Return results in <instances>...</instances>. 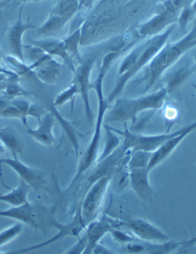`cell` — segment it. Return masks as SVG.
<instances>
[{
	"label": "cell",
	"instance_id": "32",
	"mask_svg": "<svg viewBox=\"0 0 196 254\" xmlns=\"http://www.w3.org/2000/svg\"><path fill=\"white\" fill-rule=\"evenodd\" d=\"M11 102L20 111L22 115V118H23L22 123H23L24 126H26V127H28L29 125H28L27 117L29 116V109H30L31 104L32 103L26 100L16 99V98L11 101Z\"/></svg>",
	"mask_w": 196,
	"mask_h": 254
},
{
	"label": "cell",
	"instance_id": "38",
	"mask_svg": "<svg viewBox=\"0 0 196 254\" xmlns=\"http://www.w3.org/2000/svg\"><path fill=\"white\" fill-rule=\"evenodd\" d=\"M192 51H193V59H194L195 61V66H196V50L195 48H193V49H191Z\"/></svg>",
	"mask_w": 196,
	"mask_h": 254
},
{
	"label": "cell",
	"instance_id": "29",
	"mask_svg": "<svg viewBox=\"0 0 196 254\" xmlns=\"http://www.w3.org/2000/svg\"><path fill=\"white\" fill-rule=\"evenodd\" d=\"M22 230L23 225L22 223L19 222L0 232V248L15 239V237H17L22 232Z\"/></svg>",
	"mask_w": 196,
	"mask_h": 254
},
{
	"label": "cell",
	"instance_id": "5",
	"mask_svg": "<svg viewBox=\"0 0 196 254\" xmlns=\"http://www.w3.org/2000/svg\"><path fill=\"white\" fill-rule=\"evenodd\" d=\"M0 217L17 220L44 234L51 228H54V224L57 220L54 210H50L40 203H29V201L19 207L0 210Z\"/></svg>",
	"mask_w": 196,
	"mask_h": 254
},
{
	"label": "cell",
	"instance_id": "45",
	"mask_svg": "<svg viewBox=\"0 0 196 254\" xmlns=\"http://www.w3.org/2000/svg\"><path fill=\"white\" fill-rule=\"evenodd\" d=\"M40 1H43V0H36V2H40Z\"/></svg>",
	"mask_w": 196,
	"mask_h": 254
},
{
	"label": "cell",
	"instance_id": "13",
	"mask_svg": "<svg viewBox=\"0 0 196 254\" xmlns=\"http://www.w3.org/2000/svg\"><path fill=\"white\" fill-rule=\"evenodd\" d=\"M178 15H171L166 12H155L150 19L139 25L137 34L140 37L149 38L159 34L166 27L177 23Z\"/></svg>",
	"mask_w": 196,
	"mask_h": 254
},
{
	"label": "cell",
	"instance_id": "28",
	"mask_svg": "<svg viewBox=\"0 0 196 254\" xmlns=\"http://www.w3.org/2000/svg\"><path fill=\"white\" fill-rule=\"evenodd\" d=\"M78 95V89L77 87L75 86V84L71 83V85L64 89L61 93L58 94L54 99L53 102V106L54 107H58L64 104L67 103L68 102H71V106H74V101L75 98H76L77 95Z\"/></svg>",
	"mask_w": 196,
	"mask_h": 254
},
{
	"label": "cell",
	"instance_id": "35",
	"mask_svg": "<svg viewBox=\"0 0 196 254\" xmlns=\"http://www.w3.org/2000/svg\"><path fill=\"white\" fill-rule=\"evenodd\" d=\"M0 73L6 74L7 75H9V77H12V78H15V77L19 78V76L17 73L15 72V71H9V70L5 69V68H2L1 66H0Z\"/></svg>",
	"mask_w": 196,
	"mask_h": 254
},
{
	"label": "cell",
	"instance_id": "1",
	"mask_svg": "<svg viewBox=\"0 0 196 254\" xmlns=\"http://www.w3.org/2000/svg\"><path fill=\"white\" fill-rule=\"evenodd\" d=\"M116 60H117V57L113 53H107L103 56L98 77L92 83V89L95 90L98 100V116H97L95 132L92 136V140L90 141L89 146L78 164V169L75 177L73 178L69 186L66 188V190H64L65 193L70 191L71 188L75 186V184L78 183V181L96 164L98 161L105 114L110 106L107 101V98H105L103 95V79L107 71L111 68Z\"/></svg>",
	"mask_w": 196,
	"mask_h": 254
},
{
	"label": "cell",
	"instance_id": "39",
	"mask_svg": "<svg viewBox=\"0 0 196 254\" xmlns=\"http://www.w3.org/2000/svg\"><path fill=\"white\" fill-rule=\"evenodd\" d=\"M14 1H15V2H23V3L28 2H36V0H14Z\"/></svg>",
	"mask_w": 196,
	"mask_h": 254
},
{
	"label": "cell",
	"instance_id": "11",
	"mask_svg": "<svg viewBox=\"0 0 196 254\" xmlns=\"http://www.w3.org/2000/svg\"><path fill=\"white\" fill-rule=\"evenodd\" d=\"M117 227L118 219L112 218L109 216H103L88 224L84 234L87 240V248L84 254H92L95 246L100 243V240Z\"/></svg>",
	"mask_w": 196,
	"mask_h": 254
},
{
	"label": "cell",
	"instance_id": "31",
	"mask_svg": "<svg viewBox=\"0 0 196 254\" xmlns=\"http://www.w3.org/2000/svg\"><path fill=\"white\" fill-rule=\"evenodd\" d=\"M23 54L24 56L27 57L29 61L33 63L43 58L45 56L47 55V53L43 51L41 48L30 44L29 46H24L23 45Z\"/></svg>",
	"mask_w": 196,
	"mask_h": 254
},
{
	"label": "cell",
	"instance_id": "18",
	"mask_svg": "<svg viewBox=\"0 0 196 254\" xmlns=\"http://www.w3.org/2000/svg\"><path fill=\"white\" fill-rule=\"evenodd\" d=\"M33 71L36 73L38 79L43 83L53 84L61 77L64 71V65L50 57Z\"/></svg>",
	"mask_w": 196,
	"mask_h": 254
},
{
	"label": "cell",
	"instance_id": "26",
	"mask_svg": "<svg viewBox=\"0 0 196 254\" xmlns=\"http://www.w3.org/2000/svg\"><path fill=\"white\" fill-rule=\"evenodd\" d=\"M17 78L18 77L11 78L10 81L8 82L1 91L3 95V98L6 100L12 101L20 96H30L29 92H26V90L23 89L18 83L16 80Z\"/></svg>",
	"mask_w": 196,
	"mask_h": 254
},
{
	"label": "cell",
	"instance_id": "22",
	"mask_svg": "<svg viewBox=\"0 0 196 254\" xmlns=\"http://www.w3.org/2000/svg\"><path fill=\"white\" fill-rule=\"evenodd\" d=\"M103 127L106 132V141H105L103 152L101 153L100 157H98L96 163L100 162L110 156V154H113L121 144L120 137H119L116 133L108 127L107 123H103Z\"/></svg>",
	"mask_w": 196,
	"mask_h": 254
},
{
	"label": "cell",
	"instance_id": "44",
	"mask_svg": "<svg viewBox=\"0 0 196 254\" xmlns=\"http://www.w3.org/2000/svg\"><path fill=\"white\" fill-rule=\"evenodd\" d=\"M1 59H2V55H1V53H0V61H1Z\"/></svg>",
	"mask_w": 196,
	"mask_h": 254
},
{
	"label": "cell",
	"instance_id": "6",
	"mask_svg": "<svg viewBox=\"0 0 196 254\" xmlns=\"http://www.w3.org/2000/svg\"><path fill=\"white\" fill-rule=\"evenodd\" d=\"M116 134H120L123 138L121 146L125 151H144L153 152L159 148L162 144H164L171 137L183 132L186 128L185 127L176 130L174 132L166 133V134H155V135H141L131 133L127 127V123H124V130H119L109 126Z\"/></svg>",
	"mask_w": 196,
	"mask_h": 254
},
{
	"label": "cell",
	"instance_id": "19",
	"mask_svg": "<svg viewBox=\"0 0 196 254\" xmlns=\"http://www.w3.org/2000/svg\"><path fill=\"white\" fill-rule=\"evenodd\" d=\"M69 21L66 18L51 13L47 20L37 28V34L47 38H53L58 36L64 29L65 24Z\"/></svg>",
	"mask_w": 196,
	"mask_h": 254
},
{
	"label": "cell",
	"instance_id": "27",
	"mask_svg": "<svg viewBox=\"0 0 196 254\" xmlns=\"http://www.w3.org/2000/svg\"><path fill=\"white\" fill-rule=\"evenodd\" d=\"M81 27L77 29L76 30L70 35L68 37L63 39L64 48L66 49L67 53L69 55L70 57L72 59L73 56H77L79 58V48L81 44Z\"/></svg>",
	"mask_w": 196,
	"mask_h": 254
},
{
	"label": "cell",
	"instance_id": "34",
	"mask_svg": "<svg viewBox=\"0 0 196 254\" xmlns=\"http://www.w3.org/2000/svg\"><path fill=\"white\" fill-rule=\"evenodd\" d=\"M92 254H115V252H114V251H111V250L109 249V248H106L105 246L102 245V244H100V243H98V244L95 246L93 251H92Z\"/></svg>",
	"mask_w": 196,
	"mask_h": 254
},
{
	"label": "cell",
	"instance_id": "23",
	"mask_svg": "<svg viewBox=\"0 0 196 254\" xmlns=\"http://www.w3.org/2000/svg\"><path fill=\"white\" fill-rule=\"evenodd\" d=\"M79 11V0H58L51 13L71 19Z\"/></svg>",
	"mask_w": 196,
	"mask_h": 254
},
{
	"label": "cell",
	"instance_id": "4",
	"mask_svg": "<svg viewBox=\"0 0 196 254\" xmlns=\"http://www.w3.org/2000/svg\"><path fill=\"white\" fill-rule=\"evenodd\" d=\"M175 28H176V25H172L169 26L165 32L149 37L145 42L141 43V51L137 58L135 66L128 72L119 76L115 87L107 98L109 104L113 102V100H116V98H117L120 94L124 91L126 85L130 79H131L142 68H145L147 64L150 63L151 60L156 56V55L160 51V49L167 43L168 39L173 33Z\"/></svg>",
	"mask_w": 196,
	"mask_h": 254
},
{
	"label": "cell",
	"instance_id": "25",
	"mask_svg": "<svg viewBox=\"0 0 196 254\" xmlns=\"http://www.w3.org/2000/svg\"><path fill=\"white\" fill-rule=\"evenodd\" d=\"M152 152L137 151L130 153V158L127 163L128 170L143 169L149 165Z\"/></svg>",
	"mask_w": 196,
	"mask_h": 254
},
{
	"label": "cell",
	"instance_id": "46",
	"mask_svg": "<svg viewBox=\"0 0 196 254\" xmlns=\"http://www.w3.org/2000/svg\"><path fill=\"white\" fill-rule=\"evenodd\" d=\"M195 72H196V69H195Z\"/></svg>",
	"mask_w": 196,
	"mask_h": 254
},
{
	"label": "cell",
	"instance_id": "17",
	"mask_svg": "<svg viewBox=\"0 0 196 254\" xmlns=\"http://www.w3.org/2000/svg\"><path fill=\"white\" fill-rule=\"evenodd\" d=\"M31 44L38 46L46 52L47 54L51 56H58L64 60V63L68 64V66L73 70H75V66L73 64L72 59L70 57L64 48L62 40L54 39V38H46L41 40H32Z\"/></svg>",
	"mask_w": 196,
	"mask_h": 254
},
{
	"label": "cell",
	"instance_id": "36",
	"mask_svg": "<svg viewBox=\"0 0 196 254\" xmlns=\"http://www.w3.org/2000/svg\"><path fill=\"white\" fill-rule=\"evenodd\" d=\"M12 77H9V75H7L6 74H2L0 73V83L4 82V81H9ZM16 78V77H15Z\"/></svg>",
	"mask_w": 196,
	"mask_h": 254
},
{
	"label": "cell",
	"instance_id": "21",
	"mask_svg": "<svg viewBox=\"0 0 196 254\" xmlns=\"http://www.w3.org/2000/svg\"><path fill=\"white\" fill-rule=\"evenodd\" d=\"M0 141L10 151L14 158L23 154L24 147L19 137L10 130L2 128L0 130Z\"/></svg>",
	"mask_w": 196,
	"mask_h": 254
},
{
	"label": "cell",
	"instance_id": "3",
	"mask_svg": "<svg viewBox=\"0 0 196 254\" xmlns=\"http://www.w3.org/2000/svg\"><path fill=\"white\" fill-rule=\"evenodd\" d=\"M167 87H161L153 93L147 94L137 98H117L105 114L104 121L107 123L135 122L137 116L145 111L162 109L168 95Z\"/></svg>",
	"mask_w": 196,
	"mask_h": 254
},
{
	"label": "cell",
	"instance_id": "37",
	"mask_svg": "<svg viewBox=\"0 0 196 254\" xmlns=\"http://www.w3.org/2000/svg\"><path fill=\"white\" fill-rule=\"evenodd\" d=\"M5 147L4 146V144H2V142H1V141H0V155H2V154H3L4 153H5Z\"/></svg>",
	"mask_w": 196,
	"mask_h": 254
},
{
	"label": "cell",
	"instance_id": "33",
	"mask_svg": "<svg viewBox=\"0 0 196 254\" xmlns=\"http://www.w3.org/2000/svg\"><path fill=\"white\" fill-rule=\"evenodd\" d=\"M44 108L42 107L40 105H36V104H31L30 109H29V116H32L40 121L41 119L43 117L45 114L47 112Z\"/></svg>",
	"mask_w": 196,
	"mask_h": 254
},
{
	"label": "cell",
	"instance_id": "12",
	"mask_svg": "<svg viewBox=\"0 0 196 254\" xmlns=\"http://www.w3.org/2000/svg\"><path fill=\"white\" fill-rule=\"evenodd\" d=\"M195 129H196V121L192 124L186 126V128L183 132L171 137L156 151H154L152 153V156H151L149 165L147 167V170L150 172L152 170L160 165L161 163L166 161L171 154H173V151L176 150L179 144L186 138V137H187V135L193 132Z\"/></svg>",
	"mask_w": 196,
	"mask_h": 254
},
{
	"label": "cell",
	"instance_id": "2",
	"mask_svg": "<svg viewBox=\"0 0 196 254\" xmlns=\"http://www.w3.org/2000/svg\"><path fill=\"white\" fill-rule=\"evenodd\" d=\"M196 39V24L194 28L181 39L174 43L165 44L150 63L144 68H146L143 80L145 81L143 90L144 94L152 89L168 68L173 66L183 55L193 49V42Z\"/></svg>",
	"mask_w": 196,
	"mask_h": 254
},
{
	"label": "cell",
	"instance_id": "42",
	"mask_svg": "<svg viewBox=\"0 0 196 254\" xmlns=\"http://www.w3.org/2000/svg\"><path fill=\"white\" fill-rule=\"evenodd\" d=\"M193 88H194V89L196 90V82H194V83H193Z\"/></svg>",
	"mask_w": 196,
	"mask_h": 254
},
{
	"label": "cell",
	"instance_id": "15",
	"mask_svg": "<svg viewBox=\"0 0 196 254\" xmlns=\"http://www.w3.org/2000/svg\"><path fill=\"white\" fill-rule=\"evenodd\" d=\"M149 172L147 168L129 170L130 186L138 197L144 201H151L152 188L149 182Z\"/></svg>",
	"mask_w": 196,
	"mask_h": 254
},
{
	"label": "cell",
	"instance_id": "16",
	"mask_svg": "<svg viewBox=\"0 0 196 254\" xmlns=\"http://www.w3.org/2000/svg\"><path fill=\"white\" fill-rule=\"evenodd\" d=\"M55 121L54 112H47L39 121V126L37 129L26 127V132L32 138L40 144L46 146H51L55 141V137L52 133V127Z\"/></svg>",
	"mask_w": 196,
	"mask_h": 254
},
{
	"label": "cell",
	"instance_id": "43",
	"mask_svg": "<svg viewBox=\"0 0 196 254\" xmlns=\"http://www.w3.org/2000/svg\"><path fill=\"white\" fill-rule=\"evenodd\" d=\"M2 128H3V127H2V125L0 124V130H2Z\"/></svg>",
	"mask_w": 196,
	"mask_h": 254
},
{
	"label": "cell",
	"instance_id": "24",
	"mask_svg": "<svg viewBox=\"0 0 196 254\" xmlns=\"http://www.w3.org/2000/svg\"><path fill=\"white\" fill-rule=\"evenodd\" d=\"M193 0H164L158 5L155 12H166L171 15H179L185 7L191 5Z\"/></svg>",
	"mask_w": 196,
	"mask_h": 254
},
{
	"label": "cell",
	"instance_id": "8",
	"mask_svg": "<svg viewBox=\"0 0 196 254\" xmlns=\"http://www.w3.org/2000/svg\"><path fill=\"white\" fill-rule=\"evenodd\" d=\"M86 227L87 224H85L82 214H81V207L78 205V209L75 211V215L68 223L64 224H60L58 220H56L55 224H54V228L57 229L58 232L55 236L51 237V239L36 244V245L32 246L29 248L13 251V252L9 253V254H23V253L36 251V250L40 249V248H46V247L51 245V244H54L57 241H61L67 237H76L78 239L81 237V233L85 231Z\"/></svg>",
	"mask_w": 196,
	"mask_h": 254
},
{
	"label": "cell",
	"instance_id": "30",
	"mask_svg": "<svg viewBox=\"0 0 196 254\" xmlns=\"http://www.w3.org/2000/svg\"><path fill=\"white\" fill-rule=\"evenodd\" d=\"M196 12L191 5H188L182 9L177 18V23L182 32L186 33L187 26L196 17Z\"/></svg>",
	"mask_w": 196,
	"mask_h": 254
},
{
	"label": "cell",
	"instance_id": "20",
	"mask_svg": "<svg viewBox=\"0 0 196 254\" xmlns=\"http://www.w3.org/2000/svg\"><path fill=\"white\" fill-rule=\"evenodd\" d=\"M31 190L32 188L20 180L19 186L11 190L9 193H0V201L5 202L12 207H19L29 201L27 198L28 193Z\"/></svg>",
	"mask_w": 196,
	"mask_h": 254
},
{
	"label": "cell",
	"instance_id": "41",
	"mask_svg": "<svg viewBox=\"0 0 196 254\" xmlns=\"http://www.w3.org/2000/svg\"><path fill=\"white\" fill-rule=\"evenodd\" d=\"M195 46H196V39L193 42V47L194 48Z\"/></svg>",
	"mask_w": 196,
	"mask_h": 254
},
{
	"label": "cell",
	"instance_id": "14",
	"mask_svg": "<svg viewBox=\"0 0 196 254\" xmlns=\"http://www.w3.org/2000/svg\"><path fill=\"white\" fill-rule=\"evenodd\" d=\"M22 6L21 7L19 11V18L16 22L14 23L13 26L10 28L8 34V43H9V49L12 54L24 63L23 44H22V36L26 31L31 29H37L34 24L27 21L24 22L22 20Z\"/></svg>",
	"mask_w": 196,
	"mask_h": 254
},
{
	"label": "cell",
	"instance_id": "40",
	"mask_svg": "<svg viewBox=\"0 0 196 254\" xmlns=\"http://www.w3.org/2000/svg\"><path fill=\"white\" fill-rule=\"evenodd\" d=\"M194 2L192 4V7H193V9H195V11L196 12V0H193Z\"/></svg>",
	"mask_w": 196,
	"mask_h": 254
},
{
	"label": "cell",
	"instance_id": "10",
	"mask_svg": "<svg viewBox=\"0 0 196 254\" xmlns=\"http://www.w3.org/2000/svg\"><path fill=\"white\" fill-rule=\"evenodd\" d=\"M0 164L10 167L20 177V180L33 190L40 191L47 185V179L44 171L27 166L19 161V158H2L0 159Z\"/></svg>",
	"mask_w": 196,
	"mask_h": 254
},
{
	"label": "cell",
	"instance_id": "7",
	"mask_svg": "<svg viewBox=\"0 0 196 254\" xmlns=\"http://www.w3.org/2000/svg\"><path fill=\"white\" fill-rule=\"evenodd\" d=\"M112 177L113 175H107L99 178L90 187L81 199L79 205L87 225L96 220L100 214Z\"/></svg>",
	"mask_w": 196,
	"mask_h": 254
},
{
	"label": "cell",
	"instance_id": "9",
	"mask_svg": "<svg viewBox=\"0 0 196 254\" xmlns=\"http://www.w3.org/2000/svg\"><path fill=\"white\" fill-rule=\"evenodd\" d=\"M118 229L126 230L144 242L162 243L169 239V237L160 229L144 219L119 220Z\"/></svg>",
	"mask_w": 196,
	"mask_h": 254
}]
</instances>
